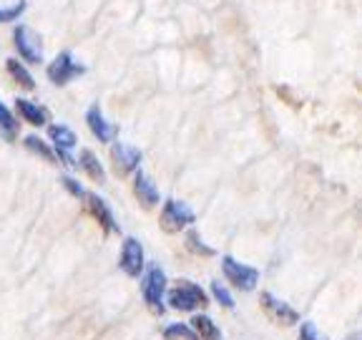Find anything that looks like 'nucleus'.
<instances>
[{"label":"nucleus","mask_w":362,"mask_h":340,"mask_svg":"<svg viewBox=\"0 0 362 340\" xmlns=\"http://www.w3.org/2000/svg\"><path fill=\"white\" fill-rule=\"evenodd\" d=\"M187 247L192 249V252H197V255H202V257H211V255H214V249L206 247V244L202 242L199 232H189L187 234Z\"/></svg>","instance_id":"obj_21"},{"label":"nucleus","mask_w":362,"mask_h":340,"mask_svg":"<svg viewBox=\"0 0 362 340\" xmlns=\"http://www.w3.org/2000/svg\"><path fill=\"white\" fill-rule=\"evenodd\" d=\"M221 270H224V278L229 280L234 288L244 290V293L255 290L257 283H259V270L242 265V262H237L234 257H224V260H221Z\"/></svg>","instance_id":"obj_4"},{"label":"nucleus","mask_w":362,"mask_h":340,"mask_svg":"<svg viewBox=\"0 0 362 340\" xmlns=\"http://www.w3.org/2000/svg\"><path fill=\"white\" fill-rule=\"evenodd\" d=\"M164 338L166 340H199V335L194 333L189 325L176 323V325H169V328L164 330Z\"/></svg>","instance_id":"obj_19"},{"label":"nucleus","mask_w":362,"mask_h":340,"mask_svg":"<svg viewBox=\"0 0 362 340\" xmlns=\"http://www.w3.org/2000/svg\"><path fill=\"white\" fill-rule=\"evenodd\" d=\"M25 147H28L33 154H38V157H43L45 162H53V159H56L51 149L45 147V142L43 139H38V136H28V139H25Z\"/></svg>","instance_id":"obj_20"},{"label":"nucleus","mask_w":362,"mask_h":340,"mask_svg":"<svg viewBox=\"0 0 362 340\" xmlns=\"http://www.w3.org/2000/svg\"><path fill=\"white\" fill-rule=\"evenodd\" d=\"M78 164L83 166L86 174H88L90 179H96V181H106V171H103L101 162H98L96 154H93V152H88V149H83V152H81V162H78Z\"/></svg>","instance_id":"obj_15"},{"label":"nucleus","mask_w":362,"mask_h":340,"mask_svg":"<svg viewBox=\"0 0 362 340\" xmlns=\"http://www.w3.org/2000/svg\"><path fill=\"white\" fill-rule=\"evenodd\" d=\"M111 159H113V169H116V174L126 176L139 166V162H141V152L134 149V147H129V144L116 142L111 147Z\"/></svg>","instance_id":"obj_7"},{"label":"nucleus","mask_w":362,"mask_h":340,"mask_svg":"<svg viewBox=\"0 0 362 340\" xmlns=\"http://www.w3.org/2000/svg\"><path fill=\"white\" fill-rule=\"evenodd\" d=\"M83 71H86V68L81 66L78 61H74V56H71V53H61V56H58L56 61L48 66V79H51L56 86H63V84H68L71 79H76V76H81Z\"/></svg>","instance_id":"obj_6"},{"label":"nucleus","mask_w":362,"mask_h":340,"mask_svg":"<svg viewBox=\"0 0 362 340\" xmlns=\"http://www.w3.org/2000/svg\"><path fill=\"white\" fill-rule=\"evenodd\" d=\"M63 187L68 189V192L74 194V197H83V189L78 187V184H76V179H71V176H63Z\"/></svg>","instance_id":"obj_25"},{"label":"nucleus","mask_w":362,"mask_h":340,"mask_svg":"<svg viewBox=\"0 0 362 340\" xmlns=\"http://www.w3.org/2000/svg\"><path fill=\"white\" fill-rule=\"evenodd\" d=\"M169 305L174 307V310L192 312V310H197V307L209 305V298H206V293H204L199 285L189 283V280H181L169 293Z\"/></svg>","instance_id":"obj_1"},{"label":"nucleus","mask_w":362,"mask_h":340,"mask_svg":"<svg viewBox=\"0 0 362 340\" xmlns=\"http://www.w3.org/2000/svg\"><path fill=\"white\" fill-rule=\"evenodd\" d=\"M0 134H3L6 142H13L18 136V121L13 119V113L3 103H0Z\"/></svg>","instance_id":"obj_17"},{"label":"nucleus","mask_w":362,"mask_h":340,"mask_svg":"<svg viewBox=\"0 0 362 340\" xmlns=\"http://www.w3.org/2000/svg\"><path fill=\"white\" fill-rule=\"evenodd\" d=\"M16 108H18V113H21L23 119L28 121V124H33V126H43L45 124V111L35 106V103L25 101V98H18Z\"/></svg>","instance_id":"obj_14"},{"label":"nucleus","mask_w":362,"mask_h":340,"mask_svg":"<svg viewBox=\"0 0 362 340\" xmlns=\"http://www.w3.org/2000/svg\"><path fill=\"white\" fill-rule=\"evenodd\" d=\"M350 340H357V335H352V338H350Z\"/></svg>","instance_id":"obj_27"},{"label":"nucleus","mask_w":362,"mask_h":340,"mask_svg":"<svg viewBox=\"0 0 362 340\" xmlns=\"http://www.w3.org/2000/svg\"><path fill=\"white\" fill-rule=\"evenodd\" d=\"M6 66H8V74H11L13 79H16V84H21L23 89H28V91H30V89L35 86V84H33V76H30L28 71H25V68H23L21 63L16 61V58H8Z\"/></svg>","instance_id":"obj_18"},{"label":"nucleus","mask_w":362,"mask_h":340,"mask_svg":"<svg viewBox=\"0 0 362 340\" xmlns=\"http://www.w3.org/2000/svg\"><path fill=\"white\" fill-rule=\"evenodd\" d=\"M83 199H86V210H88L90 217H93V220H96L98 225L103 227V232L111 234V232H116V230H119V225L113 222V215H111V210H108V204L103 202L101 197L83 192Z\"/></svg>","instance_id":"obj_10"},{"label":"nucleus","mask_w":362,"mask_h":340,"mask_svg":"<svg viewBox=\"0 0 362 340\" xmlns=\"http://www.w3.org/2000/svg\"><path fill=\"white\" fill-rule=\"evenodd\" d=\"M13 38H16L18 53H21L25 61H30V63L43 61V45H40V35L35 33L33 28H28V26H18L16 33H13Z\"/></svg>","instance_id":"obj_5"},{"label":"nucleus","mask_w":362,"mask_h":340,"mask_svg":"<svg viewBox=\"0 0 362 340\" xmlns=\"http://www.w3.org/2000/svg\"><path fill=\"white\" fill-rule=\"evenodd\" d=\"M300 340H327V338H325V335L320 333L312 323H305L300 330Z\"/></svg>","instance_id":"obj_24"},{"label":"nucleus","mask_w":362,"mask_h":340,"mask_svg":"<svg viewBox=\"0 0 362 340\" xmlns=\"http://www.w3.org/2000/svg\"><path fill=\"white\" fill-rule=\"evenodd\" d=\"M58 157H61V162H63L66 166H76V159H71V154L63 152V149H58Z\"/></svg>","instance_id":"obj_26"},{"label":"nucleus","mask_w":362,"mask_h":340,"mask_svg":"<svg viewBox=\"0 0 362 340\" xmlns=\"http://www.w3.org/2000/svg\"><path fill=\"white\" fill-rule=\"evenodd\" d=\"M48 136L53 139V144H56V149H63V152H68V149H74L76 147V134L68 126H61V124H56V126H51L48 129Z\"/></svg>","instance_id":"obj_13"},{"label":"nucleus","mask_w":362,"mask_h":340,"mask_svg":"<svg viewBox=\"0 0 362 340\" xmlns=\"http://www.w3.org/2000/svg\"><path fill=\"white\" fill-rule=\"evenodd\" d=\"M192 323H194V330H197L199 340H221L219 328L214 325V320H211V317L197 315V317L192 320Z\"/></svg>","instance_id":"obj_16"},{"label":"nucleus","mask_w":362,"mask_h":340,"mask_svg":"<svg viewBox=\"0 0 362 340\" xmlns=\"http://www.w3.org/2000/svg\"><path fill=\"white\" fill-rule=\"evenodd\" d=\"M23 11H25V0H16L13 6H0V21H3V23L16 21Z\"/></svg>","instance_id":"obj_22"},{"label":"nucleus","mask_w":362,"mask_h":340,"mask_svg":"<svg viewBox=\"0 0 362 340\" xmlns=\"http://www.w3.org/2000/svg\"><path fill=\"white\" fill-rule=\"evenodd\" d=\"M262 305H264L267 315L274 320V323H282V325H294L300 320V312L292 310L287 302H282L279 298H274L272 293H262Z\"/></svg>","instance_id":"obj_9"},{"label":"nucleus","mask_w":362,"mask_h":340,"mask_svg":"<svg viewBox=\"0 0 362 340\" xmlns=\"http://www.w3.org/2000/svg\"><path fill=\"white\" fill-rule=\"evenodd\" d=\"M86 121H88V129L93 131L98 142H111L113 134H116V126H111L106 119H103V113L98 106H90L88 113H86Z\"/></svg>","instance_id":"obj_11"},{"label":"nucleus","mask_w":362,"mask_h":340,"mask_svg":"<svg viewBox=\"0 0 362 340\" xmlns=\"http://www.w3.org/2000/svg\"><path fill=\"white\" fill-rule=\"evenodd\" d=\"M121 270L129 275V278H139L144 270V247L139 239L129 237L124 242V249H121V262H119Z\"/></svg>","instance_id":"obj_8"},{"label":"nucleus","mask_w":362,"mask_h":340,"mask_svg":"<svg viewBox=\"0 0 362 340\" xmlns=\"http://www.w3.org/2000/svg\"><path fill=\"white\" fill-rule=\"evenodd\" d=\"M134 192H136V197H139V202L146 207V210H151L153 204L158 202V189L153 187L151 181L146 179V174H136V179H134Z\"/></svg>","instance_id":"obj_12"},{"label":"nucleus","mask_w":362,"mask_h":340,"mask_svg":"<svg viewBox=\"0 0 362 340\" xmlns=\"http://www.w3.org/2000/svg\"><path fill=\"white\" fill-rule=\"evenodd\" d=\"M211 290H214V298L221 302V305H224V307H234V298H232V295H229V293H226L224 285L214 283V288H211Z\"/></svg>","instance_id":"obj_23"},{"label":"nucleus","mask_w":362,"mask_h":340,"mask_svg":"<svg viewBox=\"0 0 362 340\" xmlns=\"http://www.w3.org/2000/svg\"><path fill=\"white\" fill-rule=\"evenodd\" d=\"M144 300H146L148 310L156 315H164V290H166V275L158 265H151L148 272L144 275Z\"/></svg>","instance_id":"obj_2"},{"label":"nucleus","mask_w":362,"mask_h":340,"mask_svg":"<svg viewBox=\"0 0 362 340\" xmlns=\"http://www.w3.org/2000/svg\"><path fill=\"white\" fill-rule=\"evenodd\" d=\"M194 222V212L189 204L179 202V199H169L164 204V210H161V217H158V225L161 230L169 234H176L181 232L184 227H189Z\"/></svg>","instance_id":"obj_3"}]
</instances>
